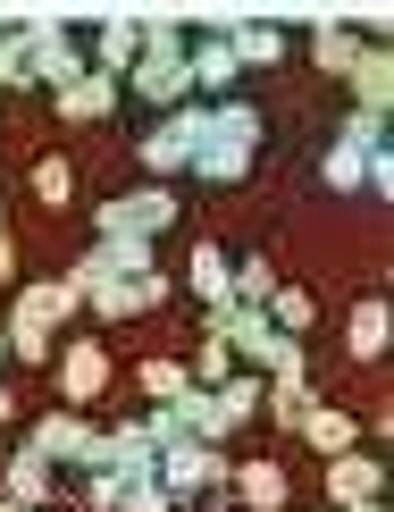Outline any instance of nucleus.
I'll return each mask as SVG.
<instances>
[{"label":"nucleus","mask_w":394,"mask_h":512,"mask_svg":"<svg viewBox=\"0 0 394 512\" xmlns=\"http://www.w3.org/2000/svg\"><path fill=\"white\" fill-rule=\"evenodd\" d=\"M218 42L235 51V68H286V51H294V34L286 26H218Z\"/></svg>","instance_id":"nucleus-17"},{"label":"nucleus","mask_w":394,"mask_h":512,"mask_svg":"<svg viewBox=\"0 0 394 512\" xmlns=\"http://www.w3.org/2000/svg\"><path fill=\"white\" fill-rule=\"evenodd\" d=\"M9 420H17V387H9V378H0V429H9Z\"/></svg>","instance_id":"nucleus-33"},{"label":"nucleus","mask_w":394,"mask_h":512,"mask_svg":"<svg viewBox=\"0 0 394 512\" xmlns=\"http://www.w3.org/2000/svg\"><path fill=\"white\" fill-rule=\"evenodd\" d=\"M0 496H17L26 512H51L59 504V462H42L34 445H9V462H0Z\"/></svg>","instance_id":"nucleus-11"},{"label":"nucleus","mask_w":394,"mask_h":512,"mask_svg":"<svg viewBox=\"0 0 394 512\" xmlns=\"http://www.w3.org/2000/svg\"><path fill=\"white\" fill-rule=\"evenodd\" d=\"M227 244H193V261H185V277H193V294H202V303L218 311V303H227Z\"/></svg>","instance_id":"nucleus-24"},{"label":"nucleus","mask_w":394,"mask_h":512,"mask_svg":"<svg viewBox=\"0 0 394 512\" xmlns=\"http://www.w3.org/2000/svg\"><path fill=\"white\" fill-rule=\"evenodd\" d=\"M177 227V194L168 185H135V194L93 210V244H160Z\"/></svg>","instance_id":"nucleus-4"},{"label":"nucleus","mask_w":394,"mask_h":512,"mask_svg":"<svg viewBox=\"0 0 394 512\" xmlns=\"http://www.w3.org/2000/svg\"><path fill=\"white\" fill-rule=\"evenodd\" d=\"M17 51H26V84H51V93H68L84 76V42L68 26H17Z\"/></svg>","instance_id":"nucleus-7"},{"label":"nucleus","mask_w":394,"mask_h":512,"mask_svg":"<svg viewBox=\"0 0 394 512\" xmlns=\"http://www.w3.org/2000/svg\"><path fill=\"white\" fill-rule=\"evenodd\" d=\"M101 454H109V471H151V462H160V445H151L143 420H126V429H101Z\"/></svg>","instance_id":"nucleus-23"},{"label":"nucleus","mask_w":394,"mask_h":512,"mask_svg":"<svg viewBox=\"0 0 394 512\" xmlns=\"http://www.w3.org/2000/svg\"><path fill=\"white\" fill-rule=\"evenodd\" d=\"M202 512H227V504H202Z\"/></svg>","instance_id":"nucleus-39"},{"label":"nucleus","mask_w":394,"mask_h":512,"mask_svg":"<svg viewBox=\"0 0 394 512\" xmlns=\"http://www.w3.org/2000/svg\"><path fill=\"white\" fill-rule=\"evenodd\" d=\"M84 496H93V512H177L168 504V487L151 471H93L84 479Z\"/></svg>","instance_id":"nucleus-10"},{"label":"nucleus","mask_w":394,"mask_h":512,"mask_svg":"<svg viewBox=\"0 0 394 512\" xmlns=\"http://www.w3.org/2000/svg\"><path fill=\"white\" fill-rule=\"evenodd\" d=\"M9 277H17V244L0 236V286H9Z\"/></svg>","instance_id":"nucleus-34"},{"label":"nucleus","mask_w":394,"mask_h":512,"mask_svg":"<svg viewBox=\"0 0 394 512\" xmlns=\"http://www.w3.org/2000/svg\"><path fill=\"white\" fill-rule=\"evenodd\" d=\"M327 504H386V462L378 454H361V445H353V454H336V462H327Z\"/></svg>","instance_id":"nucleus-13"},{"label":"nucleus","mask_w":394,"mask_h":512,"mask_svg":"<svg viewBox=\"0 0 394 512\" xmlns=\"http://www.w3.org/2000/svg\"><path fill=\"white\" fill-rule=\"evenodd\" d=\"M135 378H143V395H151V403H177V395L193 387V370H185V361H168V353H151Z\"/></svg>","instance_id":"nucleus-27"},{"label":"nucleus","mask_w":394,"mask_h":512,"mask_svg":"<svg viewBox=\"0 0 394 512\" xmlns=\"http://www.w3.org/2000/svg\"><path fill=\"white\" fill-rule=\"evenodd\" d=\"M185 76H193V93H202V110H210V101H235V84H244V68H235V51L218 34L185 42Z\"/></svg>","instance_id":"nucleus-12"},{"label":"nucleus","mask_w":394,"mask_h":512,"mask_svg":"<svg viewBox=\"0 0 394 512\" xmlns=\"http://www.w3.org/2000/svg\"><path fill=\"white\" fill-rule=\"evenodd\" d=\"M260 135H269V118H260V101H210V126H202V152H193L185 177H202L210 194H227V185H244L260 168Z\"/></svg>","instance_id":"nucleus-1"},{"label":"nucleus","mask_w":394,"mask_h":512,"mask_svg":"<svg viewBox=\"0 0 394 512\" xmlns=\"http://www.w3.org/2000/svg\"><path fill=\"white\" fill-rule=\"evenodd\" d=\"M386 336H394V311L378 303V294H369V303H353V319H344V353H353V361H378Z\"/></svg>","instance_id":"nucleus-21"},{"label":"nucleus","mask_w":394,"mask_h":512,"mask_svg":"<svg viewBox=\"0 0 394 512\" xmlns=\"http://www.w3.org/2000/svg\"><path fill=\"white\" fill-rule=\"evenodd\" d=\"M160 303H168V269L160 261L135 269V277H93V286H84V311H93V319H143Z\"/></svg>","instance_id":"nucleus-8"},{"label":"nucleus","mask_w":394,"mask_h":512,"mask_svg":"<svg viewBox=\"0 0 394 512\" xmlns=\"http://www.w3.org/2000/svg\"><path fill=\"white\" fill-rule=\"evenodd\" d=\"M17 311H34L42 328H68V319H76L84 303H76L68 286H59V277H34V286H17Z\"/></svg>","instance_id":"nucleus-22"},{"label":"nucleus","mask_w":394,"mask_h":512,"mask_svg":"<svg viewBox=\"0 0 394 512\" xmlns=\"http://www.w3.org/2000/svg\"><path fill=\"white\" fill-rule=\"evenodd\" d=\"M0 236H9V210H0Z\"/></svg>","instance_id":"nucleus-38"},{"label":"nucleus","mask_w":394,"mask_h":512,"mask_svg":"<svg viewBox=\"0 0 394 512\" xmlns=\"http://www.w3.org/2000/svg\"><path fill=\"white\" fill-rule=\"evenodd\" d=\"M0 512H26V504H17V496H0Z\"/></svg>","instance_id":"nucleus-36"},{"label":"nucleus","mask_w":394,"mask_h":512,"mask_svg":"<svg viewBox=\"0 0 394 512\" xmlns=\"http://www.w3.org/2000/svg\"><path fill=\"white\" fill-rule=\"evenodd\" d=\"M0 378H9V336H0Z\"/></svg>","instance_id":"nucleus-35"},{"label":"nucleus","mask_w":394,"mask_h":512,"mask_svg":"<svg viewBox=\"0 0 394 512\" xmlns=\"http://www.w3.org/2000/svg\"><path fill=\"white\" fill-rule=\"evenodd\" d=\"M294 437L311 445V454H327V462H336V454H353V445H361V420H353V412H336V403H311Z\"/></svg>","instance_id":"nucleus-18"},{"label":"nucleus","mask_w":394,"mask_h":512,"mask_svg":"<svg viewBox=\"0 0 394 512\" xmlns=\"http://www.w3.org/2000/svg\"><path fill=\"white\" fill-rule=\"evenodd\" d=\"M118 93L135 101V110L168 118V110H193V76H185V34L168 26V17H143V59L118 76Z\"/></svg>","instance_id":"nucleus-2"},{"label":"nucleus","mask_w":394,"mask_h":512,"mask_svg":"<svg viewBox=\"0 0 394 512\" xmlns=\"http://www.w3.org/2000/svg\"><path fill=\"white\" fill-rule=\"evenodd\" d=\"M386 93H394L386 42H361V59H353V110H361V118H386Z\"/></svg>","instance_id":"nucleus-19"},{"label":"nucleus","mask_w":394,"mask_h":512,"mask_svg":"<svg viewBox=\"0 0 394 512\" xmlns=\"http://www.w3.org/2000/svg\"><path fill=\"white\" fill-rule=\"evenodd\" d=\"M143 59V17H101L93 42H84V68L93 76H126Z\"/></svg>","instance_id":"nucleus-14"},{"label":"nucleus","mask_w":394,"mask_h":512,"mask_svg":"<svg viewBox=\"0 0 394 512\" xmlns=\"http://www.w3.org/2000/svg\"><path fill=\"white\" fill-rule=\"evenodd\" d=\"M344 512H386V504H344Z\"/></svg>","instance_id":"nucleus-37"},{"label":"nucleus","mask_w":394,"mask_h":512,"mask_svg":"<svg viewBox=\"0 0 394 512\" xmlns=\"http://www.w3.org/2000/svg\"><path fill=\"white\" fill-rule=\"evenodd\" d=\"M218 403H227L235 420H252V412H260V378H252V370H235V378H218Z\"/></svg>","instance_id":"nucleus-31"},{"label":"nucleus","mask_w":394,"mask_h":512,"mask_svg":"<svg viewBox=\"0 0 394 512\" xmlns=\"http://www.w3.org/2000/svg\"><path fill=\"white\" fill-rule=\"evenodd\" d=\"M227 496H235V512H286L294 504V479L277 471V462H235Z\"/></svg>","instance_id":"nucleus-15"},{"label":"nucleus","mask_w":394,"mask_h":512,"mask_svg":"<svg viewBox=\"0 0 394 512\" xmlns=\"http://www.w3.org/2000/svg\"><path fill=\"white\" fill-rule=\"evenodd\" d=\"M151 479L168 487V504H218V496H227V479H235V462L218 454V445L185 437V445H160V462H151Z\"/></svg>","instance_id":"nucleus-3"},{"label":"nucleus","mask_w":394,"mask_h":512,"mask_svg":"<svg viewBox=\"0 0 394 512\" xmlns=\"http://www.w3.org/2000/svg\"><path fill=\"white\" fill-rule=\"evenodd\" d=\"M311 387H302V378H277V387H260V412L277 420V429H302V412H311Z\"/></svg>","instance_id":"nucleus-26"},{"label":"nucleus","mask_w":394,"mask_h":512,"mask_svg":"<svg viewBox=\"0 0 394 512\" xmlns=\"http://www.w3.org/2000/svg\"><path fill=\"white\" fill-rule=\"evenodd\" d=\"M361 177H369V152L336 126V135H327V152H319V185H327V194H361Z\"/></svg>","instance_id":"nucleus-20"},{"label":"nucleus","mask_w":394,"mask_h":512,"mask_svg":"<svg viewBox=\"0 0 394 512\" xmlns=\"http://www.w3.org/2000/svg\"><path fill=\"white\" fill-rule=\"evenodd\" d=\"M0 93H26V51H17V26L0 34Z\"/></svg>","instance_id":"nucleus-32"},{"label":"nucleus","mask_w":394,"mask_h":512,"mask_svg":"<svg viewBox=\"0 0 394 512\" xmlns=\"http://www.w3.org/2000/svg\"><path fill=\"white\" fill-rule=\"evenodd\" d=\"M26 445H34L42 462H68V471H84V479H93V471H109L101 429H93L84 412H51V420H34V429H26Z\"/></svg>","instance_id":"nucleus-6"},{"label":"nucleus","mask_w":394,"mask_h":512,"mask_svg":"<svg viewBox=\"0 0 394 512\" xmlns=\"http://www.w3.org/2000/svg\"><path fill=\"white\" fill-rule=\"evenodd\" d=\"M51 101H59V118H68V126H101V118H118V110H126L118 76H93V68H84L68 93H51Z\"/></svg>","instance_id":"nucleus-16"},{"label":"nucleus","mask_w":394,"mask_h":512,"mask_svg":"<svg viewBox=\"0 0 394 512\" xmlns=\"http://www.w3.org/2000/svg\"><path fill=\"white\" fill-rule=\"evenodd\" d=\"M51 370H59L68 412H84V403L109 387V345H101V336H68V353H51Z\"/></svg>","instance_id":"nucleus-9"},{"label":"nucleus","mask_w":394,"mask_h":512,"mask_svg":"<svg viewBox=\"0 0 394 512\" xmlns=\"http://www.w3.org/2000/svg\"><path fill=\"white\" fill-rule=\"evenodd\" d=\"M202 126H210V110H202V101H193V110L151 118V126H143V143H135L143 177H185V168H193V152H202Z\"/></svg>","instance_id":"nucleus-5"},{"label":"nucleus","mask_w":394,"mask_h":512,"mask_svg":"<svg viewBox=\"0 0 394 512\" xmlns=\"http://www.w3.org/2000/svg\"><path fill=\"white\" fill-rule=\"evenodd\" d=\"M260 319H269L277 336H311V319H319V303H311V294H302V286H277L269 303H260Z\"/></svg>","instance_id":"nucleus-25"},{"label":"nucleus","mask_w":394,"mask_h":512,"mask_svg":"<svg viewBox=\"0 0 394 512\" xmlns=\"http://www.w3.org/2000/svg\"><path fill=\"white\" fill-rule=\"evenodd\" d=\"M311 59H319L327 76H353V59H361V42L344 34V26H319V34H311Z\"/></svg>","instance_id":"nucleus-28"},{"label":"nucleus","mask_w":394,"mask_h":512,"mask_svg":"<svg viewBox=\"0 0 394 512\" xmlns=\"http://www.w3.org/2000/svg\"><path fill=\"white\" fill-rule=\"evenodd\" d=\"M34 202H51V210L76 202V168L68 160H34Z\"/></svg>","instance_id":"nucleus-29"},{"label":"nucleus","mask_w":394,"mask_h":512,"mask_svg":"<svg viewBox=\"0 0 394 512\" xmlns=\"http://www.w3.org/2000/svg\"><path fill=\"white\" fill-rule=\"evenodd\" d=\"M185 370H193V387H218V378H235V353L218 345V336H202V353H193Z\"/></svg>","instance_id":"nucleus-30"}]
</instances>
